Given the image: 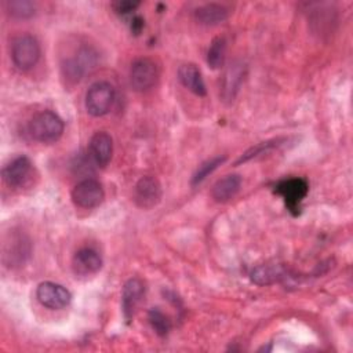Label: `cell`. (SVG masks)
Wrapping results in <instances>:
<instances>
[{
    "mask_svg": "<svg viewBox=\"0 0 353 353\" xmlns=\"http://www.w3.org/2000/svg\"><path fill=\"white\" fill-rule=\"evenodd\" d=\"M63 128L65 125L62 119L51 110L36 113L28 125L30 137L41 143L57 142L62 137Z\"/></svg>",
    "mask_w": 353,
    "mask_h": 353,
    "instance_id": "cell-1",
    "label": "cell"
},
{
    "mask_svg": "<svg viewBox=\"0 0 353 353\" xmlns=\"http://www.w3.org/2000/svg\"><path fill=\"white\" fill-rule=\"evenodd\" d=\"M11 58L21 70L32 69L40 58V44L32 34L18 36L11 46Z\"/></svg>",
    "mask_w": 353,
    "mask_h": 353,
    "instance_id": "cell-2",
    "label": "cell"
},
{
    "mask_svg": "<svg viewBox=\"0 0 353 353\" xmlns=\"http://www.w3.org/2000/svg\"><path fill=\"white\" fill-rule=\"evenodd\" d=\"M114 102V88L108 81H97L85 94V109L94 117L106 114Z\"/></svg>",
    "mask_w": 353,
    "mask_h": 353,
    "instance_id": "cell-3",
    "label": "cell"
},
{
    "mask_svg": "<svg viewBox=\"0 0 353 353\" xmlns=\"http://www.w3.org/2000/svg\"><path fill=\"white\" fill-rule=\"evenodd\" d=\"M159 77L157 65L150 58H138L130 69V83L135 91H146L152 88Z\"/></svg>",
    "mask_w": 353,
    "mask_h": 353,
    "instance_id": "cell-4",
    "label": "cell"
},
{
    "mask_svg": "<svg viewBox=\"0 0 353 353\" xmlns=\"http://www.w3.org/2000/svg\"><path fill=\"white\" fill-rule=\"evenodd\" d=\"M97 62V54L88 48H81L76 57L68 58L62 63V76L72 84L80 81V79L87 73L90 68H92Z\"/></svg>",
    "mask_w": 353,
    "mask_h": 353,
    "instance_id": "cell-5",
    "label": "cell"
},
{
    "mask_svg": "<svg viewBox=\"0 0 353 353\" xmlns=\"http://www.w3.org/2000/svg\"><path fill=\"white\" fill-rule=\"evenodd\" d=\"M105 192L102 185L95 179H84L72 190V200L80 208H94L102 203Z\"/></svg>",
    "mask_w": 353,
    "mask_h": 353,
    "instance_id": "cell-6",
    "label": "cell"
},
{
    "mask_svg": "<svg viewBox=\"0 0 353 353\" xmlns=\"http://www.w3.org/2000/svg\"><path fill=\"white\" fill-rule=\"evenodd\" d=\"M36 296L43 306L54 310L66 307L72 299L70 292L63 285L52 281H44L39 284Z\"/></svg>",
    "mask_w": 353,
    "mask_h": 353,
    "instance_id": "cell-7",
    "label": "cell"
},
{
    "mask_svg": "<svg viewBox=\"0 0 353 353\" xmlns=\"http://www.w3.org/2000/svg\"><path fill=\"white\" fill-rule=\"evenodd\" d=\"M161 199V185L153 176H142L134 189V201L143 210L153 208Z\"/></svg>",
    "mask_w": 353,
    "mask_h": 353,
    "instance_id": "cell-8",
    "label": "cell"
},
{
    "mask_svg": "<svg viewBox=\"0 0 353 353\" xmlns=\"http://www.w3.org/2000/svg\"><path fill=\"white\" fill-rule=\"evenodd\" d=\"M33 170V164L29 157L18 156L11 160L1 171L4 182L11 188H21L29 179Z\"/></svg>",
    "mask_w": 353,
    "mask_h": 353,
    "instance_id": "cell-9",
    "label": "cell"
},
{
    "mask_svg": "<svg viewBox=\"0 0 353 353\" xmlns=\"http://www.w3.org/2000/svg\"><path fill=\"white\" fill-rule=\"evenodd\" d=\"M102 268L101 255L92 248L79 250L72 259V269L76 277H91L97 274Z\"/></svg>",
    "mask_w": 353,
    "mask_h": 353,
    "instance_id": "cell-10",
    "label": "cell"
},
{
    "mask_svg": "<svg viewBox=\"0 0 353 353\" xmlns=\"http://www.w3.org/2000/svg\"><path fill=\"white\" fill-rule=\"evenodd\" d=\"M277 193L284 199L285 204L291 211L299 208L301 201L306 197L309 186L305 179L302 178H290L285 181H281L277 188Z\"/></svg>",
    "mask_w": 353,
    "mask_h": 353,
    "instance_id": "cell-11",
    "label": "cell"
},
{
    "mask_svg": "<svg viewBox=\"0 0 353 353\" xmlns=\"http://www.w3.org/2000/svg\"><path fill=\"white\" fill-rule=\"evenodd\" d=\"M145 295V284L141 279H130L125 281L121 292V309L127 321L134 316V312Z\"/></svg>",
    "mask_w": 353,
    "mask_h": 353,
    "instance_id": "cell-12",
    "label": "cell"
},
{
    "mask_svg": "<svg viewBox=\"0 0 353 353\" xmlns=\"http://www.w3.org/2000/svg\"><path fill=\"white\" fill-rule=\"evenodd\" d=\"M90 156L99 167H106L113 154V139L106 131H97L88 143Z\"/></svg>",
    "mask_w": 353,
    "mask_h": 353,
    "instance_id": "cell-13",
    "label": "cell"
},
{
    "mask_svg": "<svg viewBox=\"0 0 353 353\" xmlns=\"http://www.w3.org/2000/svg\"><path fill=\"white\" fill-rule=\"evenodd\" d=\"M178 79L183 87L192 91L197 97H204L207 94L205 84L200 69L193 63H185L178 69Z\"/></svg>",
    "mask_w": 353,
    "mask_h": 353,
    "instance_id": "cell-14",
    "label": "cell"
},
{
    "mask_svg": "<svg viewBox=\"0 0 353 353\" xmlns=\"http://www.w3.org/2000/svg\"><path fill=\"white\" fill-rule=\"evenodd\" d=\"M241 188V176L237 174H229L218 179L212 186L211 196L218 203H225L233 199Z\"/></svg>",
    "mask_w": 353,
    "mask_h": 353,
    "instance_id": "cell-15",
    "label": "cell"
},
{
    "mask_svg": "<svg viewBox=\"0 0 353 353\" xmlns=\"http://www.w3.org/2000/svg\"><path fill=\"white\" fill-rule=\"evenodd\" d=\"M287 269L281 265H261L251 272V280L258 285H269L285 277Z\"/></svg>",
    "mask_w": 353,
    "mask_h": 353,
    "instance_id": "cell-16",
    "label": "cell"
},
{
    "mask_svg": "<svg viewBox=\"0 0 353 353\" xmlns=\"http://www.w3.org/2000/svg\"><path fill=\"white\" fill-rule=\"evenodd\" d=\"M229 15V11L225 6L210 3L204 4L194 11V18L201 25H218L223 22Z\"/></svg>",
    "mask_w": 353,
    "mask_h": 353,
    "instance_id": "cell-17",
    "label": "cell"
},
{
    "mask_svg": "<svg viewBox=\"0 0 353 353\" xmlns=\"http://www.w3.org/2000/svg\"><path fill=\"white\" fill-rule=\"evenodd\" d=\"M244 79V68L240 63H233L225 73L222 81V97L226 101H233L237 94L241 81Z\"/></svg>",
    "mask_w": 353,
    "mask_h": 353,
    "instance_id": "cell-18",
    "label": "cell"
},
{
    "mask_svg": "<svg viewBox=\"0 0 353 353\" xmlns=\"http://www.w3.org/2000/svg\"><path fill=\"white\" fill-rule=\"evenodd\" d=\"M226 40L223 37H215L207 51V63L212 69H219L225 62Z\"/></svg>",
    "mask_w": 353,
    "mask_h": 353,
    "instance_id": "cell-19",
    "label": "cell"
},
{
    "mask_svg": "<svg viewBox=\"0 0 353 353\" xmlns=\"http://www.w3.org/2000/svg\"><path fill=\"white\" fill-rule=\"evenodd\" d=\"M226 160L225 156H218V157H212L207 161H204L201 165H199V168L196 170V172L192 176V185L196 186L199 183H201L210 174H212L223 161Z\"/></svg>",
    "mask_w": 353,
    "mask_h": 353,
    "instance_id": "cell-20",
    "label": "cell"
},
{
    "mask_svg": "<svg viewBox=\"0 0 353 353\" xmlns=\"http://www.w3.org/2000/svg\"><path fill=\"white\" fill-rule=\"evenodd\" d=\"M148 320L157 335L165 336L168 334V331L171 328V321H170L168 316H165L160 309L153 307L148 314Z\"/></svg>",
    "mask_w": 353,
    "mask_h": 353,
    "instance_id": "cell-21",
    "label": "cell"
},
{
    "mask_svg": "<svg viewBox=\"0 0 353 353\" xmlns=\"http://www.w3.org/2000/svg\"><path fill=\"white\" fill-rule=\"evenodd\" d=\"M6 6L8 10V14L19 19L30 18L34 14V4L28 0H11V1H7Z\"/></svg>",
    "mask_w": 353,
    "mask_h": 353,
    "instance_id": "cell-22",
    "label": "cell"
},
{
    "mask_svg": "<svg viewBox=\"0 0 353 353\" xmlns=\"http://www.w3.org/2000/svg\"><path fill=\"white\" fill-rule=\"evenodd\" d=\"M279 145V139H273V141H266V142H261V143H258L256 146H254V148H251V149H248L239 160H237V163L236 164H240V163H245V161H248V160H251L252 157H256V156H259V154H263L265 152H268V150H270V149H273L274 146H277Z\"/></svg>",
    "mask_w": 353,
    "mask_h": 353,
    "instance_id": "cell-23",
    "label": "cell"
},
{
    "mask_svg": "<svg viewBox=\"0 0 353 353\" xmlns=\"http://www.w3.org/2000/svg\"><path fill=\"white\" fill-rule=\"evenodd\" d=\"M139 4H141L139 1H128V0H125V1H117V3H114L113 7H114V10H116L119 14H128V12L134 11L135 8H138Z\"/></svg>",
    "mask_w": 353,
    "mask_h": 353,
    "instance_id": "cell-24",
    "label": "cell"
}]
</instances>
